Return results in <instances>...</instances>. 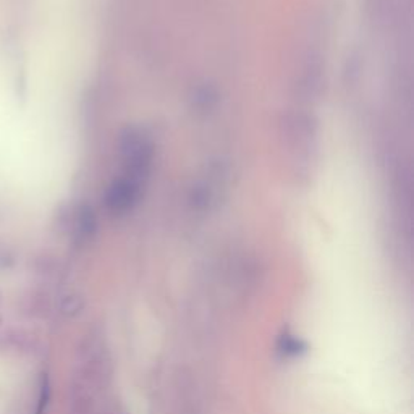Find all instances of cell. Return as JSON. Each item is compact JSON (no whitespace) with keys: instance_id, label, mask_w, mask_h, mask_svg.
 <instances>
[{"instance_id":"obj_3","label":"cell","mask_w":414,"mask_h":414,"mask_svg":"<svg viewBox=\"0 0 414 414\" xmlns=\"http://www.w3.org/2000/svg\"><path fill=\"white\" fill-rule=\"evenodd\" d=\"M75 228L78 232V235L81 237H88L89 233L94 230L96 225V219L92 211L88 206H80V209L76 211V217H75Z\"/></svg>"},{"instance_id":"obj_2","label":"cell","mask_w":414,"mask_h":414,"mask_svg":"<svg viewBox=\"0 0 414 414\" xmlns=\"http://www.w3.org/2000/svg\"><path fill=\"white\" fill-rule=\"evenodd\" d=\"M139 198V182L133 178L118 180L111 187L106 196L108 211L113 214H125L132 211Z\"/></svg>"},{"instance_id":"obj_5","label":"cell","mask_w":414,"mask_h":414,"mask_svg":"<svg viewBox=\"0 0 414 414\" xmlns=\"http://www.w3.org/2000/svg\"><path fill=\"white\" fill-rule=\"evenodd\" d=\"M285 345H283V348H285V353H290V355H296V353L299 351V341L296 339H291V337H287L285 340Z\"/></svg>"},{"instance_id":"obj_1","label":"cell","mask_w":414,"mask_h":414,"mask_svg":"<svg viewBox=\"0 0 414 414\" xmlns=\"http://www.w3.org/2000/svg\"><path fill=\"white\" fill-rule=\"evenodd\" d=\"M120 152L132 175L130 178L139 182L141 177L148 173L152 162V144L149 138L139 130L128 128L120 139Z\"/></svg>"},{"instance_id":"obj_4","label":"cell","mask_w":414,"mask_h":414,"mask_svg":"<svg viewBox=\"0 0 414 414\" xmlns=\"http://www.w3.org/2000/svg\"><path fill=\"white\" fill-rule=\"evenodd\" d=\"M49 400V382L47 377H42V385H41V394H39V403H37V411L36 414H42L47 406Z\"/></svg>"}]
</instances>
